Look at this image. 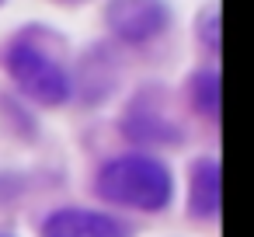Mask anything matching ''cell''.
<instances>
[{
  "label": "cell",
  "instance_id": "cell-2",
  "mask_svg": "<svg viewBox=\"0 0 254 237\" xmlns=\"http://www.w3.org/2000/svg\"><path fill=\"white\" fill-rule=\"evenodd\" d=\"M4 63H7V74L14 77V84L39 105H63L70 98V77H66L63 63L53 53H46L32 35H18L7 46Z\"/></svg>",
  "mask_w": 254,
  "mask_h": 237
},
{
  "label": "cell",
  "instance_id": "cell-8",
  "mask_svg": "<svg viewBox=\"0 0 254 237\" xmlns=\"http://www.w3.org/2000/svg\"><path fill=\"white\" fill-rule=\"evenodd\" d=\"M0 237H7V234H0Z\"/></svg>",
  "mask_w": 254,
  "mask_h": 237
},
{
  "label": "cell",
  "instance_id": "cell-6",
  "mask_svg": "<svg viewBox=\"0 0 254 237\" xmlns=\"http://www.w3.org/2000/svg\"><path fill=\"white\" fill-rule=\"evenodd\" d=\"M126 133L139 143H174L178 140V126H171L167 119L143 112V115H129L126 119Z\"/></svg>",
  "mask_w": 254,
  "mask_h": 237
},
{
  "label": "cell",
  "instance_id": "cell-3",
  "mask_svg": "<svg viewBox=\"0 0 254 237\" xmlns=\"http://www.w3.org/2000/svg\"><path fill=\"white\" fill-rule=\"evenodd\" d=\"M42 237H129V234H126V223H119L108 213L70 206V209H56L46 220Z\"/></svg>",
  "mask_w": 254,
  "mask_h": 237
},
{
  "label": "cell",
  "instance_id": "cell-7",
  "mask_svg": "<svg viewBox=\"0 0 254 237\" xmlns=\"http://www.w3.org/2000/svg\"><path fill=\"white\" fill-rule=\"evenodd\" d=\"M191 101L198 105L202 115L216 119V112H219V77L212 70H205V74H198L191 80Z\"/></svg>",
  "mask_w": 254,
  "mask_h": 237
},
{
  "label": "cell",
  "instance_id": "cell-1",
  "mask_svg": "<svg viewBox=\"0 0 254 237\" xmlns=\"http://www.w3.org/2000/svg\"><path fill=\"white\" fill-rule=\"evenodd\" d=\"M98 192L115 202V206H129V209H143V213H157L171 202L174 195V178L171 171L146 154H122L115 160H108L98 174Z\"/></svg>",
  "mask_w": 254,
  "mask_h": 237
},
{
  "label": "cell",
  "instance_id": "cell-5",
  "mask_svg": "<svg viewBox=\"0 0 254 237\" xmlns=\"http://www.w3.org/2000/svg\"><path fill=\"white\" fill-rule=\"evenodd\" d=\"M191 213L202 220L219 213V164L209 157L191 167Z\"/></svg>",
  "mask_w": 254,
  "mask_h": 237
},
{
  "label": "cell",
  "instance_id": "cell-4",
  "mask_svg": "<svg viewBox=\"0 0 254 237\" xmlns=\"http://www.w3.org/2000/svg\"><path fill=\"white\" fill-rule=\"evenodd\" d=\"M108 25L126 42H146V39L160 35V28L167 25V7H160V4H112Z\"/></svg>",
  "mask_w": 254,
  "mask_h": 237
}]
</instances>
